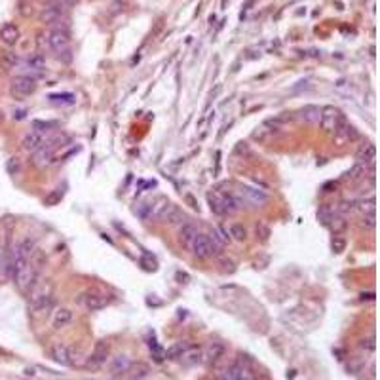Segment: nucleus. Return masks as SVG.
<instances>
[{"label":"nucleus","mask_w":380,"mask_h":380,"mask_svg":"<svg viewBox=\"0 0 380 380\" xmlns=\"http://www.w3.org/2000/svg\"><path fill=\"white\" fill-rule=\"evenodd\" d=\"M48 48L57 55V59L69 63L71 61V34L67 27H54L46 32Z\"/></svg>","instance_id":"f257e3e1"},{"label":"nucleus","mask_w":380,"mask_h":380,"mask_svg":"<svg viewBox=\"0 0 380 380\" xmlns=\"http://www.w3.org/2000/svg\"><path fill=\"white\" fill-rule=\"evenodd\" d=\"M234 194V198L240 202V205H249V207H263L264 204H268V194L264 192V190H259V189H253V187H245V185H242V187H238V189L232 192Z\"/></svg>","instance_id":"f03ea898"},{"label":"nucleus","mask_w":380,"mask_h":380,"mask_svg":"<svg viewBox=\"0 0 380 380\" xmlns=\"http://www.w3.org/2000/svg\"><path fill=\"white\" fill-rule=\"evenodd\" d=\"M65 19H67V6H63V4L57 2V0L50 2L48 6L42 8V12H40V21L46 23V25L65 27V25H61Z\"/></svg>","instance_id":"7ed1b4c3"},{"label":"nucleus","mask_w":380,"mask_h":380,"mask_svg":"<svg viewBox=\"0 0 380 380\" xmlns=\"http://www.w3.org/2000/svg\"><path fill=\"white\" fill-rule=\"evenodd\" d=\"M190 251L198 257V259H211V257H215V255H219L220 247L219 245H215L211 240H209V236L207 234H200L194 238V242H192V247Z\"/></svg>","instance_id":"20e7f679"},{"label":"nucleus","mask_w":380,"mask_h":380,"mask_svg":"<svg viewBox=\"0 0 380 380\" xmlns=\"http://www.w3.org/2000/svg\"><path fill=\"white\" fill-rule=\"evenodd\" d=\"M346 118L342 114L340 109H336L333 105H327L322 109V116H320V124L325 133H335V130L344 122Z\"/></svg>","instance_id":"39448f33"},{"label":"nucleus","mask_w":380,"mask_h":380,"mask_svg":"<svg viewBox=\"0 0 380 380\" xmlns=\"http://www.w3.org/2000/svg\"><path fill=\"white\" fill-rule=\"evenodd\" d=\"M36 91V78L32 76H27V74H19L15 76L10 84V93L21 99V97H27V95H32Z\"/></svg>","instance_id":"423d86ee"},{"label":"nucleus","mask_w":380,"mask_h":380,"mask_svg":"<svg viewBox=\"0 0 380 380\" xmlns=\"http://www.w3.org/2000/svg\"><path fill=\"white\" fill-rule=\"evenodd\" d=\"M109 353H110V346H109V342L99 340V342L95 344L93 352L89 353V357L86 359V369L95 371V369L103 367L105 363H107V359H109Z\"/></svg>","instance_id":"0eeeda50"},{"label":"nucleus","mask_w":380,"mask_h":380,"mask_svg":"<svg viewBox=\"0 0 380 380\" xmlns=\"http://www.w3.org/2000/svg\"><path fill=\"white\" fill-rule=\"evenodd\" d=\"M54 308V297L52 293L46 291H34L32 297H30V310L34 314H42V312H48Z\"/></svg>","instance_id":"6e6552de"},{"label":"nucleus","mask_w":380,"mask_h":380,"mask_svg":"<svg viewBox=\"0 0 380 380\" xmlns=\"http://www.w3.org/2000/svg\"><path fill=\"white\" fill-rule=\"evenodd\" d=\"M213 380H253L247 367L234 363V365L226 367L222 373H219Z\"/></svg>","instance_id":"1a4fd4ad"},{"label":"nucleus","mask_w":380,"mask_h":380,"mask_svg":"<svg viewBox=\"0 0 380 380\" xmlns=\"http://www.w3.org/2000/svg\"><path fill=\"white\" fill-rule=\"evenodd\" d=\"M54 160H55V150L50 148L48 145L40 146L38 150L32 152V165L38 167V169H44L48 165H52Z\"/></svg>","instance_id":"9d476101"},{"label":"nucleus","mask_w":380,"mask_h":380,"mask_svg":"<svg viewBox=\"0 0 380 380\" xmlns=\"http://www.w3.org/2000/svg\"><path fill=\"white\" fill-rule=\"evenodd\" d=\"M52 357H54V361H57L59 365L73 367L74 363H76L74 352L71 350L69 346H65V344H55V346L52 348Z\"/></svg>","instance_id":"9b49d317"},{"label":"nucleus","mask_w":380,"mask_h":380,"mask_svg":"<svg viewBox=\"0 0 380 380\" xmlns=\"http://www.w3.org/2000/svg\"><path fill=\"white\" fill-rule=\"evenodd\" d=\"M335 141L338 143V145H344V143H350V141H355L357 137H359V133H357V130L352 126L348 120H344L338 128L335 130Z\"/></svg>","instance_id":"f8f14e48"},{"label":"nucleus","mask_w":380,"mask_h":380,"mask_svg":"<svg viewBox=\"0 0 380 380\" xmlns=\"http://www.w3.org/2000/svg\"><path fill=\"white\" fill-rule=\"evenodd\" d=\"M25 69L29 71L27 76H32V78L42 76L46 69V57L42 54H30L29 57L25 59Z\"/></svg>","instance_id":"ddd939ff"},{"label":"nucleus","mask_w":380,"mask_h":380,"mask_svg":"<svg viewBox=\"0 0 380 380\" xmlns=\"http://www.w3.org/2000/svg\"><path fill=\"white\" fill-rule=\"evenodd\" d=\"M46 143V135L44 133H38V132H29L25 137H23V141H21V146L27 150V152H34V150H38L40 146H44Z\"/></svg>","instance_id":"4468645a"},{"label":"nucleus","mask_w":380,"mask_h":380,"mask_svg":"<svg viewBox=\"0 0 380 380\" xmlns=\"http://www.w3.org/2000/svg\"><path fill=\"white\" fill-rule=\"evenodd\" d=\"M12 245H0V278L12 276Z\"/></svg>","instance_id":"2eb2a0df"},{"label":"nucleus","mask_w":380,"mask_h":380,"mask_svg":"<svg viewBox=\"0 0 380 380\" xmlns=\"http://www.w3.org/2000/svg\"><path fill=\"white\" fill-rule=\"evenodd\" d=\"M224 352H226V348H224L222 342H211L205 348V352H202V361H205V363H215V361H219L220 357L224 355Z\"/></svg>","instance_id":"dca6fc26"},{"label":"nucleus","mask_w":380,"mask_h":380,"mask_svg":"<svg viewBox=\"0 0 380 380\" xmlns=\"http://www.w3.org/2000/svg\"><path fill=\"white\" fill-rule=\"evenodd\" d=\"M19 36H21V32H19L17 25H14V23H6L0 29V40L6 46H15L19 42Z\"/></svg>","instance_id":"f3484780"},{"label":"nucleus","mask_w":380,"mask_h":380,"mask_svg":"<svg viewBox=\"0 0 380 380\" xmlns=\"http://www.w3.org/2000/svg\"><path fill=\"white\" fill-rule=\"evenodd\" d=\"M169 207H171V202H169L165 196L156 198V200L150 204V217H148V219H163Z\"/></svg>","instance_id":"a211bd4d"},{"label":"nucleus","mask_w":380,"mask_h":380,"mask_svg":"<svg viewBox=\"0 0 380 380\" xmlns=\"http://www.w3.org/2000/svg\"><path fill=\"white\" fill-rule=\"evenodd\" d=\"M132 365V359L126 355V353H120L116 357H112L110 359V365H109V371H110V375H126V371L130 369Z\"/></svg>","instance_id":"6ab92c4d"},{"label":"nucleus","mask_w":380,"mask_h":380,"mask_svg":"<svg viewBox=\"0 0 380 380\" xmlns=\"http://www.w3.org/2000/svg\"><path fill=\"white\" fill-rule=\"evenodd\" d=\"M82 304L88 308L89 312H97L107 306V299L99 295V293H88L86 297H82Z\"/></svg>","instance_id":"aec40b11"},{"label":"nucleus","mask_w":380,"mask_h":380,"mask_svg":"<svg viewBox=\"0 0 380 380\" xmlns=\"http://www.w3.org/2000/svg\"><path fill=\"white\" fill-rule=\"evenodd\" d=\"M375 156H377V148L373 143H365V145L359 146L355 158L359 163H365V165H375Z\"/></svg>","instance_id":"412c9836"},{"label":"nucleus","mask_w":380,"mask_h":380,"mask_svg":"<svg viewBox=\"0 0 380 380\" xmlns=\"http://www.w3.org/2000/svg\"><path fill=\"white\" fill-rule=\"evenodd\" d=\"M71 322H73V312L69 308H57L54 312V318H52L54 329H63V327H67Z\"/></svg>","instance_id":"4be33fe9"},{"label":"nucleus","mask_w":380,"mask_h":380,"mask_svg":"<svg viewBox=\"0 0 380 380\" xmlns=\"http://www.w3.org/2000/svg\"><path fill=\"white\" fill-rule=\"evenodd\" d=\"M322 116V109L316 107V105H304L300 110H299V118L304 120L308 124H318Z\"/></svg>","instance_id":"5701e85b"},{"label":"nucleus","mask_w":380,"mask_h":380,"mask_svg":"<svg viewBox=\"0 0 380 380\" xmlns=\"http://www.w3.org/2000/svg\"><path fill=\"white\" fill-rule=\"evenodd\" d=\"M207 204H209V209L217 215H224V194L219 192V190H213L207 194Z\"/></svg>","instance_id":"b1692460"},{"label":"nucleus","mask_w":380,"mask_h":380,"mask_svg":"<svg viewBox=\"0 0 380 380\" xmlns=\"http://www.w3.org/2000/svg\"><path fill=\"white\" fill-rule=\"evenodd\" d=\"M198 236V230H196V226H192L189 222H185V224H181V230H179V242L185 245L187 249L192 247V242H194V238Z\"/></svg>","instance_id":"393cba45"},{"label":"nucleus","mask_w":380,"mask_h":380,"mask_svg":"<svg viewBox=\"0 0 380 380\" xmlns=\"http://www.w3.org/2000/svg\"><path fill=\"white\" fill-rule=\"evenodd\" d=\"M126 375H128L130 380H143L150 375V367L146 365V363H143V361H137V363L130 365V369L126 371Z\"/></svg>","instance_id":"a878e982"},{"label":"nucleus","mask_w":380,"mask_h":380,"mask_svg":"<svg viewBox=\"0 0 380 380\" xmlns=\"http://www.w3.org/2000/svg\"><path fill=\"white\" fill-rule=\"evenodd\" d=\"M181 363L185 367H192V365H198V363H202V350L200 348H194V346H190L189 350L185 352L181 357Z\"/></svg>","instance_id":"bb28decb"},{"label":"nucleus","mask_w":380,"mask_h":380,"mask_svg":"<svg viewBox=\"0 0 380 380\" xmlns=\"http://www.w3.org/2000/svg\"><path fill=\"white\" fill-rule=\"evenodd\" d=\"M0 65L6 71H14V69H17L21 65V59H19V55L15 52H2L0 54Z\"/></svg>","instance_id":"cd10ccee"},{"label":"nucleus","mask_w":380,"mask_h":380,"mask_svg":"<svg viewBox=\"0 0 380 380\" xmlns=\"http://www.w3.org/2000/svg\"><path fill=\"white\" fill-rule=\"evenodd\" d=\"M367 171H369V165L365 163H359V162H355L353 163V167H352L350 171L346 173V179L352 181V183H357V181H363L367 175Z\"/></svg>","instance_id":"c85d7f7f"},{"label":"nucleus","mask_w":380,"mask_h":380,"mask_svg":"<svg viewBox=\"0 0 380 380\" xmlns=\"http://www.w3.org/2000/svg\"><path fill=\"white\" fill-rule=\"evenodd\" d=\"M353 209H357L361 215H375V209H377V202L375 198H361L359 202L353 204Z\"/></svg>","instance_id":"c756f323"},{"label":"nucleus","mask_w":380,"mask_h":380,"mask_svg":"<svg viewBox=\"0 0 380 380\" xmlns=\"http://www.w3.org/2000/svg\"><path fill=\"white\" fill-rule=\"evenodd\" d=\"M209 240H211L215 245L222 247L224 244L230 242V234H228V230H226L224 226H217V228H213V232L209 234Z\"/></svg>","instance_id":"7c9ffc66"},{"label":"nucleus","mask_w":380,"mask_h":380,"mask_svg":"<svg viewBox=\"0 0 380 380\" xmlns=\"http://www.w3.org/2000/svg\"><path fill=\"white\" fill-rule=\"evenodd\" d=\"M14 249H15V253H17L19 257H23V259H27V261H29L30 255L34 253V249H36V247H34V240L25 238V240H23L21 244H17Z\"/></svg>","instance_id":"2f4dec72"},{"label":"nucleus","mask_w":380,"mask_h":380,"mask_svg":"<svg viewBox=\"0 0 380 380\" xmlns=\"http://www.w3.org/2000/svg\"><path fill=\"white\" fill-rule=\"evenodd\" d=\"M165 222H169L171 226H177V224H185V220H187V215L181 211V209H177V207H169L167 209V213H165Z\"/></svg>","instance_id":"473e14b6"},{"label":"nucleus","mask_w":380,"mask_h":380,"mask_svg":"<svg viewBox=\"0 0 380 380\" xmlns=\"http://www.w3.org/2000/svg\"><path fill=\"white\" fill-rule=\"evenodd\" d=\"M189 348H190V344L189 342H185V340H183V342H175L173 346H169V348L165 350V357H167V359H179Z\"/></svg>","instance_id":"72a5a7b5"},{"label":"nucleus","mask_w":380,"mask_h":380,"mask_svg":"<svg viewBox=\"0 0 380 380\" xmlns=\"http://www.w3.org/2000/svg\"><path fill=\"white\" fill-rule=\"evenodd\" d=\"M335 217V209H333V205L331 204H323L320 205V209H318V220L322 222V224H329L331 220Z\"/></svg>","instance_id":"f704fd0d"},{"label":"nucleus","mask_w":380,"mask_h":380,"mask_svg":"<svg viewBox=\"0 0 380 380\" xmlns=\"http://www.w3.org/2000/svg\"><path fill=\"white\" fill-rule=\"evenodd\" d=\"M327 226L333 230V234L335 236H340L342 232H346V228H348V220L344 219V217H340V215H335L333 220H331Z\"/></svg>","instance_id":"c9c22d12"},{"label":"nucleus","mask_w":380,"mask_h":380,"mask_svg":"<svg viewBox=\"0 0 380 380\" xmlns=\"http://www.w3.org/2000/svg\"><path fill=\"white\" fill-rule=\"evenodd\" d=\"M228 234H230V238L236 240V242H245V240H247V230H245L244 224H232L230 230H228Z\"/></svg>","instance_id":"e433bc0d"},{"label":"nucleus","mask_w":380,"mask_h":380,"mask_svg":"<svg viewBox=\"0 0 380 380\" xmlns=\"http://www.w3.org/2000/svg\"><path fill=\"white\" fill-rule=\"evenodd\" d=\"M48 99L52 105H73L74 95L73 93H57V95H50Z\"/></svg>","instance_id":"4c0bfd02"},{"label":"nucleus","mask_w":380,"mask_h":380,"mask_svg":"<svg viewBox=\"0 0 380 380\" xmlns=\"http://www.w3.org/2000/svg\"><path fill=\"white\" fill-rule=\"evenodd\" d=\"M63 189H55V190H52L48 196L44 198V205H48V207H54V205H57L61 200H63Z\"/></svg>","instance_id":"58836bf2"},{"label":"nucleus","mask_w":380,"mask_h":380,"mask_svg":"<svg viewBox=\"0 0 380 380\" xmlns=\"http://www.w3.org/2000/svg\"><path fill=\"white\" fill-rule=\"evenodd\" d=\"M6 171H8L10 175H17V173L21 171V160H19L17 156H12L10 160L6 162Z\"/></svg>","instance_id":"ea45409f"},{"label":"nucleus","mask_w":380,"mask_h":380,"mask_svg":"<svg viewBox=\"0 0 380 380\" xmlns=\"http://www.w3.org/2000/svg\"><path fill=\"white\" fill-rule=\"evenodd\" d=\"M65 143H69V137L59 133V135H55V137H52L50 141H46L44 145H48L50 148H54V150H55V148H59V146H65Z\"/></svg>","instance_id":"a19ab883"},{"label":"nucleus","mask_w":380,"mask_h":380,"mask_svg":"<svg viewBox=\"0 0 380 380\" xmlns=\"http://www.w3.org/2000/svg\"><path fill=\"white\" fill-rule=\"evenodd\" d=\"M32 126H34V132H38V133H46V132H50L52 128H55L54 122H40V120H36Z\"/></svg>","instance_id":"79ce46f5"},{"label":"nucleus","mask_w":380,"mask_h":380,"mask_svg":"<svg viewBox=\"0 0 380 380\" xmlns=\"http://www.w3.org/2000/svg\"><path fill=\"white\" fill-rule=\"evenodd\" d=\"M270 226L268 224H264V222H257V236H261V240L266 242L268 238H270Z\"/></svg>","instance_id":"37998d69"},{"label":"nucleus","mask_w":380,"mask_h":380,"mask_svg":"<svg viewBox=\"0 0 380 380\" xmlns=\"http://www.w3.org/2000/svg\"><path fill=\"white\" fill-rule=\"evenodd\" d=\"M331 249H333V253H342L344 249H346V240H342V238H333V242H331Z\"/></svg>","instance_id":"c03bdc74"},{"label":"nucleus","mask_w":380,"mask_h":380,"mask_svg":"<svg viewBox=\"0 0 380 380\" xmlns=\"http://www.w3.org/2000/svg\"><path fill=\"white\" fill-rule=\"evenodd\" d=\"M359 224H361L363 228H369V230L375 228V224H377V222H375V215H361Z\"/></svg>","instance_id":"a18cd8bd"},{"label":"nucleus","mask_w":380,"mask_h":380,"mask_svg":"<svg viewBox=\"0 0 380 380\" xmlns=\"http://www.w3.org/2000/svg\"><path fill=\"white\" fill-rule=\"evenodd\" d=\"M135 211H137V215L141 219H148L150 217V204H139V207Z\"/></svg>","instance_id":"49530a36"},{"label":"nucleus","mask_w":380,"mask_h":380,"mask_svg":"<svg viewBox=\"0 0 380 380\" xmlns=\"http://www.w3.org/2000/svg\"><path fill=\"white\" fill-rule=\"evenodd\" d=\"M141 264L145 266L146 270H156V261H154V259L150 261V259H146V257H143V259H141Z\"/></svg>","instance_id":"de8ad7c7"},{"label":"nucleus","mask_w":380,"mask_h":380,"mask_svg":"<svg viewBox=\"0 0 380 380\" xmlns=\"http://www.w3.org/2000/svg\"><path fill=\"white\" fill-rule=\"evenodd\" d=\"M361 348H367L369 352L375 350V336H371L369 340H363V342H361Z\"/></svg>","instance_id":"09e8293b"},{"label":"nucleus","mask_w":380,"mask_h":380,"mask_svg":"<svg viewBox=\"0 0 380 380\" xmlns=\"http://www.w3.org/2000/svg\"><path fill=\"white\" fill-rule=\"evenodd\" d=\"M220 263H222V266H224V272H234V270H236L234 263H232V261H226V259H222Z\"/></svg>","instance_id":"8fccbe9b"},{"label":"nucleus","mask_w":380,"mask_h":380,"mask_svg":"<svg viewBox=\"0 0 380 380\" xmlns=\"http://www.w3.org/2000/svg\"><path fill=\"white\" fill-rule=\"evenodd\" d=\"M23 375H25V377H32V379H34V377L38 375V373H36V367H25V369H23Z\"/></svg>","instance_id":"3c124183"},{"label":"nucleus","mask_w":380,"mask_h":380,"mask_svg":"<svg viewBox=\"0 0 380 380\" xmlns=\"http://www.w3.org/2000/svg\"><path fill=\"white\" fill-rule=\"evenodd\" d=\"M185 200H187V202H189V204H190V207H194V209H198V202L194 200V196H192V194H187V196H185Z\"/></svg>","instance_id":"603ef678"},{"label":"nucleus","mask_w":380,"mask_h":380,"mask_svg":"<svg viewBox=\"0 0 380 380\" xmlns=\"http://www.w3.org/2000/svg\"><path fill=\"white\" fill-rule=\"evenodd\" d=\"M57 2H61L63 6H74V4L78 2V0H57Z\"/></svg>","instance_id":"864d4df0"},{"label":"nucleus","mask_w":380,"mask_h":380,"mask_svg":"<svg viewBox=\"0 0 380 380\" xmlns=\"http://www.w3.org/2000/svg\"><path fill=\"white\" fill-rule=\"evenodd\" d=\"M14 118H17V120H21V118H25V110H17L14 114Z\"/></svg>","instance_id":"5fc2aeb1"}]
</instances>
